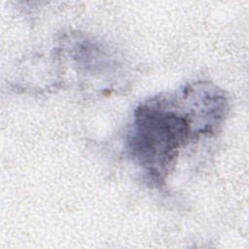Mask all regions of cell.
<instances>
[{"mask_svg": "<svg viewBox=\"0 0 249 249\" xmlns=\"http://www.w3.org/2000/svg\"><path fill=\"white\" fill-rule=\"evenodd\" d=\"M180 107L176 100L163 97L150 100L135 111L128 151L154 182L164 178L178 151L194 133V113Z\"/></svg>", "mask_w": 249, "mask_h": 249, "instance_id": "1", "label": "cell"}]
</instances>
